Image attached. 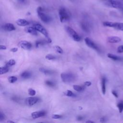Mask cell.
Segmentation results:
<instances>
[{"label": "cell", "instance_id": "cell-22", "mask_svg": "<svg viewBox=\"0 0 123 123\" xmlns=\"http://www.w3.org/2000/svg\"><path fill=\"white\" fill-rule=\"evenodd\" d=\"M9 71V67H7L6 66H2L0 68V74H2L7 73Z\"/></svg>", "mask_w": 123, "mask_h": 123}, {"label": "cell", "instance_id": "cell-25", "mask_svg": "<svg viewBox=\"0 0 123 123\" xmlns=\"http://www.w3.org/2000/svg\"><path fill=\"white\" fill-rule=\"evenodd\" d=\"M53 48L54 49H55V50L58 53H60V54H62L63 53V49L59 46H54L53 47Z\"/></svg>", "mask_w": 123, "mask_h": 123}, {"label": "cell", "instance_id": "cell-21", "mask_svg": "<svg viewBox=\"0 0 123 123\" xmlns=\"http://www.w3.org/2000/svg\"><path fill=\"white\" fill-rule=\"evenodd\" d=\"M73 88L74 90H75L77 92H82L84 91L85 89V87L83 86H80L79 85H74L73 86Z\"/></svg>", "mask_w": 123, "mask_h": 123}, {"label": "cell", "instance_id": "cell-10", "mask_svg": "<svg viewBox=\"0 0 123 123\" xmlns=\"http://www.w3.org/2000/svg\"><path fill=\"white\" fill-rule=\"evenodd\" d=\"M38 101V98L37 97H29L26 98L25 103L29 106H31L36 104Z\"/></svg>", "mask_w": 123, "mask_h": 123}, {"label": "cell", "instance_id": "cell-29", "mask_svg": "<svg viewBox=\"0 0 123 123\" xmlns=\"http://www.w3.org/2000/svg\"><path fill=\"white\" fill-rule=\"evenodd\" d=\"M28 94L31 96H34L36 95V91L32 89V88H29L28 89Z\"/></svg>", "mask_w": 123, "mask_h": 123}, {"label": "cell", "instance_id": "cell-30", "mask_svg": "<svg viewBox=\"0 0 123 123\" xmlns=\"http://www.w3.org/2000/svg\"><path fill=\"white\" fill-rule=\"evenodd\" d=\"M45 42L47 43V40H46V41H39V40L37 41L36 42V47L37 48H38V47H39L40 46H41V45L44 44L45 43Z\"/></svg>", "mask_w": 123, "mask_h": 123}, {"label": "cell", "instance_id": "cell-41", "mask_svg": "<svg viewBox=\"0 0 123 123\" xmlns=\"http://www.w3.org/2000/svg\"><path fill=\"white\" fill-rule=\"evenodd\" d=\"M7 123H15V122H14L13 121H11V120H8L7 122Z\"/></svg>", "mask_w": 123, "mask_h": 123}, {"label": "cell", "instance_id": "cell-23", "mask_svg": "<svg viewBox=\"0 0 123 123\" xmlns=\"http://www.w3.org/2000/svg\"><path fill=\"white\" fill-rule=\"evenodd\" d=\"M63 94L64 95L67 96V97H75V94L71 90H66L63 92Z\"/></svg>", "mask_w": 123, "mask_h": 123}, {"label": "cell", "instance_id": "cell-44", "mask_svg": "<svg viewBox=\"0 0 123 123\" xmlns=\"http://www.w3.org/2000/svg\"><path fill=\"white\" fill-rule=\"evenodd\" d=\"M43 123L42 122H38V123Z\"/></svg>", "mask_w": 123, "mask_h": 123}, {"label": "cell", "instance_id": "cell-12", "mask_svg": "<svg viewBox=\"0 0 123 123\" xmlns=\"http://www.w3.org/2000/svg\"><path fill=\"white\" fill-rule=\"evenodd\" d=\"M107 40L110 43H117L121 42V39L117 36H111L108 37Z\"/></svg>", "mask_w": 123, "mask_h": 123}, {"label": "cell", "instance_id": "cell-4", "mask_svg": "<svg viewBox=\"0 0 123 123\" xmlns=\"http://www.w3.org/2000/svg\"><path fill=\"white\" fill-rule=\"evenodd\" d=\"M103 25L105 26L113 27L116 29L123 31V23L112 22L110 21H105L103 23Z\"/></svg>", "mask_w": 123, "mask_h": 123}, {"label": "cell", "instance_id": "cell-7", "mask_svg": "<svg viewBox=\"0 0 123 123\" xmlns=\"http://www.w3.org/2000/svg\"><path fill=\"white\" fill-rule=\"evenodd\" d=\"M18 46L22 49L25 50H30L32 48V44L29 42L22 40L18 43Z\"/></svg>", "mask_w": 123, "mask_h": 123}, {"label": "cell", "instance_id": "cell-8", "mask_svg": "<svg viewBox=\"0 0 123 123\" xmlns=\"http://www.w3.org/2000/svg\"><path fill=\"white\" fill-rule=\"evenodd\" d=\"M85 41L86 44V45L88 47H90L93 49H94L97 51H99V48L97 46V45L92 40H91L89 37H86L85 38Z\"/></svg>", "mask_w": 123, "mask_h": 123}, {"label": "cell", "instance_id": "cell-20", "mask_svg": "<svg viewBox=\"0 0 123 123\" xmlns=\"http://www.w3.org/2000/svg\"><path fill=\"white\" fill-rule=\"evenodd\" d=\"M39 70L40 72L43 73L44 74H47V75H48V74H53V72L50 71V70H48V69H46L44 68H40L39 69Z\"/></svg>", "mask_w": 123, "mask_h": 123}, {"label": "cell", "instance_id": "cell-2", "mask_svg": "<svg viewBox=\"0 0 123 123\" xmlns=\"http://www.w3.org/2000/svg\"><path fill=\"white\" fill-rule=\"evenodd\" d=\"M59 15L60 20L61 22H64L68 20L70 18V15L66 9L63 7H62L59 9Z\"/></svg>", "mask_w": 123, "mask_h": 123}, {"label": "cell", "instance_id": "cell-42", "mask_svg": "<svg viewBox=\"0 0 123 123\" xmlns=\"http://www.w3.org/2000/svg\"><path fill=\"white\" fill-rule=\"evenodd\" d=\"M86 123H94L93 122L91 121H90V120H88V121H87Z\"/></svg>", "mask_w": 123, "mask_h": 123}, {"label": "cell", "instance_id": "cell-39", "mask_svg": "<svg viewBox=\"0 0 123 123\" xmlns=\"http://www.w3.org/2000/svg\"><path fill=\"white\" fill-rule=\"evenodd\" d=\"M112 94L113 95V96H115V97H118V94H117V93L115 91H114V90H113V91H112Z\"/></svg>", "mask_w": 123, "mask_h": 123}, {"label": "cell", "instance_id": "cell-33", "mask_svg": "<svg viewBox=\"0 0 123 123\" xmlns=\"http://www.w3.org/2000/svg\"><path fill=\"white\" fill-rule=\"evenodd\" d=\"M117 52L118 53H123V45H120L118 47Z\"/></svg>", "mask_w": 123, "mask_h": 123}, {"label": "cell", "instance_id": "cell-32", "mask_svg": "<svg viewBox=\"0 0 123 123\" xmlns=\"http://www.w3.org/2000/svg\"><path fill=\"white\" fill-rule=\"evenodd\" d=\"M62 115H60V114H53L51 116L52 119H60L62 118Z\"/></svg>", "mask_w": 123, "mask_h": 123}, {"label": "cell", "instance_id": "cell-34", "mask_svg": "<svg viewBox=\"0 0 123 123\" xmlns=\"http://www.w3.org/2000/svg\"><path fill=\"white\" fill-rule=\"evenodd\" d=\"M107 121V119L105 117H102L100 119V122L101 123H105Z\"/></svg>", "mask_w": 123, "mask_h": 123}, {"label": "cell", "instance_id": "cell-17", "mask_svg": "<svg viewBox=\"0 0 123 123\" xmlns=\"http://www.w3.org/2000/svg\"><path fill=\"white\" fill-rule=\"evenodd\" d=\"M107 56L108 58L114 60V61H121L122 58L115 54H113L111 53H108L107 54Z\"/></svg>", "mask_w": 123, "mask_h": 123}, {"label": "cell", "instance_id": "cell-35", "mask_svg": "<svg viewBox=\"0 0 123 123\" xmlns=\"http://www.w3.org/2000/svg\"><path fill=\"white\" fill-rule=\"evenodd\" d=\"M5 119V115L4 114H3L2 113V112H0V121L2 122L3 120H4Z\"/></svg>", "mask_w": 123, "mask_h": 123}, {"label": "cell", "instance_id": "cell-11", "mask_svg": "<svg viewBox=\"0 0 123 123\" xmlns=\"http://www.w3.org/2000/svg\"><path fill=\"white\" fill-rule=\"evenodd\" d=\"M46 114V112L44 111H34L31 113V117L33 119H37L41 117L44 116Z\"/></svg>", "mask_w": 123, "mask_h": 123}, {"label": "cell", "instance_id": "cell-16", "mask_svg": "<svg viewBox=\"0 0 123 123\" xmlns=\"http://www.w3.org/2000/svg\"><path fill=\"white\" fill-rule=\"evenodd\" d=\"M106 79L105 77H102L101 79V90L103 94L106 93Z\"/></svg>", "mask_w": 123, "mask_h": 123}, {"label": "cell", "instance_id": "cell-14", "mask_svg": "<svg viewBox=\"0 0 123 123\" xmlns=\"http://www.w3.org/2000/svg\"><path fill=\"white\" fill-rule=\"evenodd\" d=\"M25 31L26 32L31 34L34 36L37 35V30L34 27L32 26H28L25 28Z\"/></svg>", "mask_w": 123, "mask_h": 123}, {"label": "cell", "instance_id": "cell-19", "mask_svg": "<svg viewBox=\"0 0 123 123\" xmlns=\"http://www.w3.org/2000/svg\"><path fill=\"white\" fill-rule=\"evenodd\" d=\"M21 76L24 79H28L31 76V74L28 71H25L21 74Z\"/></svg>", "mask_w": 123, "mask_h": 123}, {"label": "cell", "instance_id": "cell-15", "mask_svg": "<svg viewBox=\"0 0 123 123\" xmlns=\"http://www.w3.org/2000/svg\"><path fill=\"white\" fill-rule=\"evenodd\" d=\"M17 25L21 26H25L29 25V22L24 19H18L16 21Z\"/></svg>", "mask_w": 123, "mask_h": 123}, {"label": "cell", "instance_id": "cell-6", "mask_svg": "<svg viewBox=\"0 0 123 123\" xmlns=\"http://www.w3.org/2000/svg\"><path fill=\"white\" fill-rule=\"evenodd\" d=\"M38 16L40 19V20L45 23H49L51 21V18L49 15L45 14L42 12H37Z\"/></svg>", "mask_w": 123, "mask_h": 123}, {"label": "cell", "instance_id": "cell-1", "mask_svg": "<svg viewBox=\"0 0 123 123\" xmlns=\"http://www.w3.org/2000/svg\"><path fill=\"white\" fill-rule=\"evenodd\" d=\"M61 78L64 83H71L75 80V76L71 73L64 72L61 74Z\"/></svg>", "mask_w": 123, "mask_h": 123}, {"label": "cell", "instance_id": "cell-3", "mask_svg": "<svg viewBox=\"0 0 123 123\" xmlns=\"http://www.w3.org/2000/svg\"><path fill=\"white\" fill-rule=\"evenodd\" d=\"M66 31L67 32L68 34L75 41H80L81 40L80 37L78 35V34L71 27L66 26L65 27Z\"/></svg>", "mask_w": 123, "mask_h": 123}, {"label": "cell", "instance_id": "cell-28", "mask_svg": "<svg viewBox=\"0 0 123 123\" xmlns=\"http://www.w3.org/2000/svg\"><path fill=\"white\" fill-rule=\"evenodd\" d=\"M117 107L118 108L119 112L120 113L122 112L123 111V103L122 102H119L117 105Z\"/></svg>", "mask_w": 123, "mask_h": 123}, {"label": "cell", "instance_id": "cell-5", "mask_svg": "<svg viewBox=\"0 0 123 123\" xmlns=\"http://www.w3.org/2000/svg\"><path fill=\"white\" fill-rule=\"evenodd\" d=\"M109 5L111 7L119 9H123V3L119 1L110 0L108 2Z\"/></svg>", "mask_w": 123, "mask_h": 123}, {"label": "cell", "instance_id": "cell-18", "mask_svg": "<svg viewBox=\"0 0 123 123\" xmlns=\"http://www.w3.org/2000/svg\"><path fill=\"white\" fill-rule=\"evenodd\" d=\"M81 27L82 28V29L86 32H88L89 31V25H88L84 22H82L81 24Z\"/></svg>", "mask_w": 123, "mask_h": 123}, {"label": "cell", "instance_id": "cell-46", "mask_svg": "<svg viewBox=\"0 0 123 123\" xmlns=\"http://www.w3.org/2000/svg\"></svg>", "mask_w": 123, "mask_h": 123}, {"label": "cell", "instance_id": "cell-27", "mask_svg": "<svg viewBox=\"0 0 123 123\" xmlns=\"http://www.w3.org/2000/svg\"><path fill=\"white\" fill-rule=\"evenodd\" d=\"M45 58L48 60H52L55 59L56 57L51 54H48L46 55Z\"/></svg>", "mask_w": 123, "mask_h": 123}, {"label": "cell", "instance_id": "cell-31", "mask_svg": "<svg viewBox=\"0 0 123 123\" xmlns=\"http://www.w3.org/2000/svg\"><path fill=\"white\" fill-rule=\"evenodd\" d=\"M45 84L46 85L50 87H53L55 86L54 83L50 80H46L45 81Z\"/></svg>", "mask_w": 123, "mask_h": 123}, {"label": "cell", "instance_id": "cell-43", "mask_svg": "<svg viewBox=\"0 0 123 123\" xmlns=\"http://www.w3.org/2000/svg\"><path fill=\"white\" fill-rule=\"evenodd\" d=\"M20 1H25V0H20Z\"/></svg>", "mask_w": 123, "mask_h": 123}, {"label": "cell", "instance_id": "cell-36", "mask_svg": "<svg viewBox=\"0 0 123 123\" xmlns=\"http://www.w3.org/2000/svg\"><path fill=\"white\" fill-rule=\"evenodd\" d=\"M91 83L90 81H86V82H84V85L85 86H91Z\"/></svg>", "mask_w": 123, "mask_h": 123}, {"label": "cell", "instance_id": "cell-26", "mask_svg": "<svg viewBox=\"0 0 123 123\" xmlns=\"http://www.w3.org/2000/svg\"><path fill=\"white\" fill-rule=\"evenodd\" d=\"M17 80V78L14 76H11L8 77V81L10 83H13Z\"/></svg>", "mask_w": 123, "mask_h": 123}, {"label": "cell", "instance_id": "cell-13", "mask_svg": "<svg viewBox=\"0 0 123 123\" xmlns=\"http://www.w3.org/2000/svg\"><path fill=\"white\" fill-rule=\"evenodd\" d=\"M2 28L6 31H12L15 30V27L12 24L6 23L2 26Z\"/></svg>", "mask_w": 123, "mask_h": 123}, {"label": "cell", "instance_id": "cell-40", "mask_svg": "<svg viewBox=\"0 0 123 123\" xmlns=\"http://www.w3.org/2000/svg\"><path fill=\"white\" fill-rule=\"evenodd\" d=\"M0 49L1 50H4V49H6V47L4 45H0Z\"/></svg>", "mask_w": 123, "mask_h": 123}, {"label": "cell", "instance_id": "cell-9", "mask_svg": "<svg viewBox=\"0 0 123 123\" xmlns=\"http://www.w3.org/2000/svg\"><path fill=\"white\" fill-rule=\"evenodd\" d=\"M34 27L37 30V31L40 32L41 34H42L44 36H45L46 37H48V33L46 29L40 24H35L34 25Z\"/></svg>", "mask_w": 123, "mask_h": 123}, {"label": "cell", "instance_id": "cell-37", "mask_svg": "<svg viewBox=\"0 0 123 123\" xmlns=\"http://www.w3.org/2000/svg\"><path fill=\"white\" fill-rule=\"evenodd\" d=\"M18 50V48H16V47H14V48H12L11 49L10 51L12 52H16Z\"/></svg>", "mask_w": 123, "mask_h": 123}, {"label": "cell", "instance_id": "cell-45", "mask_svg": "<svg viewBox=\"0 0 123 123\" xmlns=\"http://www.w3.org/2000/svg\"></svg>", "mask_w": 123, "mask_h": 123}, {"label": "cell", "instance_id": "cell-38", "mask_svg": "<svg viewBox=\"0 0 123 123\" xmlns=\"http://www.w3.org/2000/svg\"><path fill=\"white\" fill-rule=\"evenodd\" d=\"M83 119V117L82 116H81V115H79L77 117V121H82V120Z\"/></svg>", "mask_w": 123, "mask_h": 123}, {"label": "cell", "instance_id": "cell-24", "mask_svg": "<svg viewBox=\"0 0 123 123\" xmlns=\"http://www.w3.org/2000/svg\"><path fill=\"white\" fill-rule=\"evenodd\" d=\"M15 64V61L13 59H11L10 60L5 64V66H6L8 67H10L12 65H14Z\"/></svg>", "mask_w": 123, "mask_h": 123}]
</instances>
